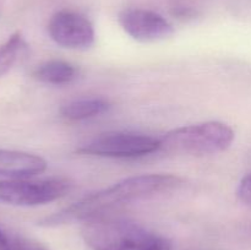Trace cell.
<instances>
[{"mask_svg": "<svg viewBox=\"0 0 251 250\" xmlns=\"http://www.w3.org/2000/svg\"><path fill=\"white\" fill-rule=\"evenodd\" d=\"M184 185V179L173 174H141L113 184L109 188L85 196L59 212L39 221L44 227H58L74 222H86L98 216L108 215L115 207L132 201L152 198L173 191Z\"/></svg>", "mask_w": 251, "mask_h": 250, "instance_id": "6da1fadb", "label": "cell"}, {"mask_svg": "<svg viewBox=\"0 0 251 250\" xmlns=\"http://www.w3.org/2000/svg\"><path fill=\"white\" fill-rule=\"evenodd\" d=\"M81 233L93 250H172L166 237L123 217L91 218L83 223Z\"/></svg>", "mask_w": 251, "mask_h": 250, "instance_id": "7a4b0ae2", "label": "cell"}, {"mask_svg": "<svg viewBox=\"0 0 251 250\" xmlns=\"http://www.w3.org/2000/svg\"><path fill=\"white\" fill-rule=\"evenodd\" d=\"M234 130L222 122H206L171 130L161 139V150L168 153L210 156L229 149Z\"/></svg>", "mask_w": 251, "mask_h": 250, "instance_id": "3957f363", "label": "cell"}, {"mask_svg": "<svg viewBox=\"0 0 251 250\" xmlns=\"http://www.w3.org/2000/svg\"><path fill=\"white\" fill-rule=\"evenodd\" d=\"M71 186V181L63 176L0 180V201L26 207L46 205L64 198L70 191Z\"/></svg>", "mask_w": 251, "mask_h": 250, "instance_id": "277c9868", "label": "cell"}, {"mask_svg": "<svg viewBox=\"0 0 251 250\" xmlns=\"http://www.w3.org/2000/svg\"><path fill=\"white\" fill-rule=\"evenodd\" d=\"M161 150V140L149 135L127 131L104 132L76 151L82 154L109 158H136Z\"/></svg>", "mask_w": 251, "mask_h": 250, "instance_id": "5b68a950", "label": "cell"}, {"mask_svg": "<svg viewBox=\"0 0 251 250\" xmlns=\"http://www.w3.org/2000/svg\"><path fill=\"white\" fill-rule=\"evenodd\" d=\"M48 33L58 46L68 49H87L96 38L92 22L85 15L66 9L50 17Z\"/></svg>", "mask_w": 251, "mask_h": 250, "instance_id": "8992f818", "label": "cell"}, {"mask_svg": "<svg viewBox=\"0 0 251 250\" xmlns=\"http://www.w3.org/2000/svg\"><path fill=\"white\" fill-rule=\"evenodd\" d=\"M118 21L131 38L142 43L164 41L174 34L173 25L152 10L129 7L120 11Z\"/></svg>", "mask_w": 251, "mask_h": 250, "instance_id": "52a82bcc", "label": "cell"}, {"mask_svg": "<svg viewBox=\"0 0 251 250\" xmlns=\"http://www.w3.org/2000/svg\"><path fill=\"white\" fill-rule=\"evenodd\" d=\"M47 169V161L38 154L0 149V175L7 179L32 178Z\"/></svg>", "mask_w": 251, "mask_h": 250, "instance_id": "ba28073f", "label": "cell"}, {"mask_svg": "<svg viewBox=\"0 0 251 250\" xmlns=\"http://www.w3.org/2000/svg\"><path fill=\"white\" fill-rule=\"evenodd\" d=\"M33 77L46 85H69L77 77V69L64 60H48L42 63L33 71Z\"/></svg>", "mask_w": 251, "mask_h": 250, "instance_id": "9c48e42d", "label": "cell"}, {"mask_svg": "<svg viewBox=\"0 0 251 250\" xmlns=\"http://www.w3.org/2000/svg\"><path fill=\"white\" fill-rule=\"evenodd\" d=\"M110 108L109 100L103 97L80 98L60 108V114L69 120H85L104 114Z\"/></svg>", "mask_w": 251, "mask_h": 250, "instance_id": "30bf717a", "label": "cell"}, {"mask_svg": "<svg viewBox=\"0 0 251 250\" xmlns=\"http://www.w3.org/2000/svg\"><path fill=\"white\" fill-rule=\"evenodd\" d=\"M28 44L21 32L12 33L4 43L0 44V77L6 75L19 59L27 51Z\"/></svg>", "mask_w": 251, "mask_h": 250, "instance_id": "8fae6325", "label": "cell"}, {"mask_svg": "<svg viewBox=\"0 0 251 250\" xmlns=\"http://www.w3.org/2000/svg\"><path fill=\"white\" fill-rule=\"evenodd\" d=\"M12 250H49L46 245L31 238L12 235Z\"/></svg>", "mask_w": 251, "mask_h": 250, "instance_id": "7c38bea8", "label": "cell"}, {"mask_svg": "<svg viewBox=\"0 0 251 250\" xmlns=\"http://www.w3.org/2000/svg\"><path fill=\"white\" fill-rule=\"evenodd\" d=\"M237 195L240 202L244 203L248 207H251V173L247 174L240 180L237 189Z\"/></svg>", "mask_w": 251, "mask_h": 250, "instance_id": "4fadbf2b", "label": "cell"}, {"mask_svg": "<svg viewBox=\"0 0 251 250\" xmlns=\"http://www.w3.org/2000/svg\"><path fill=\"white\" fill-rule=\"evenodd\" d=\"M0 250H12V235L0 229Z\"/></svg>", "mask_w": 251, "mask_h": 250, "instance_id": "5bb4252c", "label": "cell"}]
</instances>
